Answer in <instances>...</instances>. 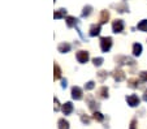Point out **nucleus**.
Wrapping results in <instances>:
<instances>
[{
	"mask_svg": "<svg viewBox=\"0 0 147 129\" xmlns=\"http://www.w3.org/2000/svg\"><path fill=\"white\" fill-rule=\"evenodd\" d=\"M112 38L111 36H102L100 38V50L103 52H108L112 47Z\"/></svg>",
	"mask_w": 147,
	"mask_h": 129,
	"instance_id": "f257e3e1",
	"label": "nucleus"
},
{
	"mask_svg": "<svg viewBox=\"0 0 147 129\" xmlns=\"http://www.w3.org/2000/svg\"><path fill=\"white\" fill-rule=\"evenodd\" d=\"M76 59H77V61L81 63V64H86L90 59V53L87 52V51H83V50L78 51V52L76 53Z\"/></svg>",
	"mask_w": 147,
	"mask_h": 129,
	"instance_id": "f03ea898",
	"label": "nucleus"
},
{
	"mask_svg": "<svg viewBox=\"0 0 147 129\" xmlns=\"http://www.w3.org/2000/svg\"><path fill=\"white\" fill-rule=\"evenodd\" d=\"M125 101H126V103H128L130 107H137V106H139V103H141V99H139V97L137 95V94L126 95L125 97Z\"/></svg>",
	"mask_w": 147,
	"mask_h": 129,
	"instance_id": "7ed1b4c3",
	"label": "nucleus"
},
{
	"mask_svg": "<svg viewBox=\"0 0 147 129\" xmlns=\"http://www.w3.org/2000/svg\"><path fill=\"white\" fill-rule=\"evenodd\" d=\"M124 21L122 20H115L113 22H112V31H113L115 34H120L122 33V30H124Z\"/></svg>",
	"mask_w": 147,
	"mask_h": 129,
	"instance_id": "20e7f679",
	"label": "nucleus"
},
{
	"mask_svg": "<svg viewBox=\"0 0 147 129\" xmlns=\"http://www.w3.org/2000/svg\"><path fill=\"white\" fill-rule=\"evenodd\" d=\"M116 61L119 63L120 65H134L136 64V61H134L133 59H130V57H128V56H117Z\"/></svg>",
	"mask_w": 147,
	"mask_h": 129,
	"instance_id": "39448f33",
	"label": "nucleus"
},
{
	"mask_svg": "<svg viewBox=\"0 0 147 129\" xmlns=\"http://www.w3.org/2000/svg\"><path fill=\"white\" fill-rule=\"evenodd\" d=\"M112 77H113L115 81L121 82V81H124V80H125V72L117 68V69H115L113 72H112Z\"/></svg>",
	"mask_w": 147,
	"mask_h": 129,
	"instance_id": "423d86ee",
	"label": "nucleus"
},
{
	"mask_svg": "<svg viewBox=\"0 0 147 129\" xmlns=\"http://www.w3.org/2000/svg\"><path fill=\"white\" fill-rule=\"evenodd\" d=\"M83 97V91L81 87L78 86H73L72 87V98L76 99V101H81Z\"/></svg>",
	"mask_w": 147,
	"mask_h": 129,
	"instance_id": "0eeeda50",
	"label": "nucleus"
},
{
	"mask_svg": "<svg viewBox=\"0 0 147 129\" xmlns=\"http://www.w3.org/2000/svg\"><path fill=\"white\" fill-rule=\"evenodd\" d=\"M102 31V25L100 24H94V25L90 26V31H89V35L90 36H98Z\"/></svg>",
	"mask_w": 147,
	"mask_h": 129,
	"instance_id": "6e6552de",
	"label": "nucleus"
},
{
	"mask_svg": "<svg viewBox=\"0 0 147 129\" xmlns=\"http://www.w3.org/2000/svg\"><path fill=\"white\" fill-rule=\"evenodd\" d=\"M96 97H98V98H100V99H107L109 97L108 87H107V86L99 87V89H98V91H96Z\"/></svg>",
	"mask_w": 147,
	"mask_h": 129,
	"instance_id": "1a4fd4ad",
	"label": "nucleus"
},
{
	"mask_svg": "<svg viewBox=\"0 0 147 129\" xmlns=\"http://www.w3.org/2000/svg\"><path fill=\"white\" fill-rule=\"evenodd\" d=\"M73 109H74V107H73L72 102H67V103H64L63 107H61V111H63L64 115H70L73 112Z\"/></svg>",
	"mask_w": 147,
	"mask_h": 129,
	"instance_id": "9d476101",
	"label": "nucleus"
},
{
	"mask_svg": "<svg viewBox=\"0 0 147 129\" xmlns=\"http://www.w3.org/2000/svg\"><path fill=\"white\" fill-rule=\"evenodd\" d=\"M70 48H72V46H70L69 43H67V42H63V43H60V45L57 46V51H59L60 53H67V52H69Z\"/></svg>",
	"mask_w": 147,
	"mask_h": 129,
	"instance_id": "9b49d317",
	"label": "nucleus"
},
{
	"mask_svg": "<svg viewBox=\"0 0 147 129\" xmlns=\"http://www.w3.org/2000/svg\"><path fill=\"white\" fill-rule=\"evenodd\" d=\"M108 20H109V12L108 11H102L100 12V17H99V21H100V25H104V24H107L108 22Z\"/></svg>",
	"mask_w": 147,
	"mask_h": 129,
	"instance_id": "f8f14e48",
	"label": "nucleus"
},
{
	"mask_svg": "<svg viewBox=\"0 0 147 129\" xmlns=\"http://www.w3.org/2000/svg\"><path fill=\"white\" fill-rule=\"evenodd\" d=\"M87 104H89V108L91 109V111H96L98 107H99V104L96 103V101H95L91 95L87 97Z\"/></svg>",
	"mask_w": 147,
	"mask_h": 129,
	"instance_id": "ddd939ff",
	"label": "nucleus"
},
{
	"mask_svg": "<svg viewBox=\"0 0 147 129\" xmlns=\"http://www.w3.org/2000/svg\"><path fill=\"white\" fill-rule=\"evenodd\" d=\"M65 16H67V9H64V8L57 9V11H55V13H53V18H55V20L64 18Z\"/></svg>",
	"mask_w": 147,
	"mask_h": 129,
	"instance_id": "4468645a",
	"label": "nucleus"
},
{
	"mask_svg": "<svg viewBox=\"0 0 147 129\" xmlns=\"http://www.w3.org/2000/svg\"><path fill=\"white\" fill-rule=\"evenodd\" d=\"M65 22H67L68 28H73V26H76L78 24V20L76 18V17H73V16H68L67 18H65Z\"/></svg>",
	"mask_w": 147,
	"mask_h": 129,
	"instance_id": "2eb2a0df",
	"label": "nucleus"
},
{
	"mask_svg": "<svg viewBox=\"0 0 147 129\" xmlns=\"http://www.w3.org/2000/svg\"><path fill=\"white\" fill-rule=\"evenodd\" d=\"M133 56H141L142 53V45L141 43H134L133 45Z\"/></svg>",
	"mask_w": 147,
	"mask_h": 129,
	"instance_id": "dca6fc26",
	"label": "nucleus"
},
{
	"mask_svg": "<svg viewBox=\"0 0 147 129\" xmlns=\"http://www.w3.org/2000/svg\"><path fill=\"white\" fill-rule=\"evenodd\" d=\"M139 82H141V80H138V78H130V80H128V86L130 89H138Z\"/></svg>",
	"mask_w": 147,
	"mask_h": 129,
	"instance_id": "f3484780",
	"label": "nucleus"
},
{
	"mask_svg": "<svg viewBox=\"0 0 147 129\" xmlns=\"http://www.w3.org/2000/svg\"><path fill=\"white\" fill-rule=\"evenodd\" d=\"M53 78L55 80H59L61 78V69L60 67H59V64H53Z\"/></svg>",
	"mask_w": 147,
	"mask_h": 129,
	"instance_id": "a211bd4d",
	"label": "nucleus"
},
{
	"mask_svg": "<svg viewBox=\"0 0 147 129\" xmlns=\"http://www.w3.org/2000/svg\"><path fill=\"white\" fill-rule=\"evenodd\" d=\"M116 9H117V12L119 13H124V12H129V7H128V4L125 3H121V4H119V5H116Z\"/></svg>",
	"mask_w": 147,
	"mask_h": 129,
	"instance_id": "6ab92c4d",
	"label": "nucleus"
},
{
	"mask_svg": "<svg viewBox=\"0 0 147 129\" xmlns=\"http://www.w3.org/2000/svg\"><path fill=\"white\" fill-rule=\"evenodd\" d=\"M91 12H92V7L91 5H86V7H83L81 16L82 17H89L90 14H91Z\"/></svg>",
	"mask_w": 147,
	"mask_h": 129,
	"instance_id": "aec40b11",
	"label": "nucleus"
},
{
	"mask_svg": "<svg viewBox=\"0 0 147 129\" xmlns=\"http://www.w3.org/2000/svg\"><path fill=\"white\" fill-rule=\"evenodd\" d=\"M137 29H138L139 31H144V33H146V31H147V20L139 21L138 25H137Z\"/></svg>",
	"mask_w": 147,
	"mask_h": 129,
	"instance_id": "412c9836",
	"label": "nucleus"
},
{
	"mask_svg": "<svg viewBox=\"0 0 147 129\" xmlns=\"http://www.w3.org/2000/svg\"><path fill=\"white\" fill-rule=\"evenodd\" d=\"M57 124H59V129H69V123L65 119H60Z\"/></svg>",
	"mask_w": 147,
	"mask_h": 129,
	"instance_id": "4be33fe9",
	"label": "nucleus"
},
{
	"mask_svg": "<svg viewBox=\"0 0 147 129\" xmlns=\"http://www.w3.org/2000/svg\"><path fill=\"white\" fill-rule=\"evenodd\" d=\"M108 77V72H106V70H100L99 73H98V78L100 80V81H104V80Z\"/></svg>",
	"mask_w": 147,
	"mask_h": 129,
	"instance_id": "5701e85b",
	"label": "nucleus"
},
{
	"mask_svg": "<svg viewBox=\"0 0 147 129\" xmlns=\"http://www.w3.org/2000/svg\"><path fill=\"white\" fill-rule=\"evenodd\" d=\"M92 118H94V120H96V121H103V120H104V116H103L99 111H94Z\"/></svg>",
	"mask_w": 147,
	"mask_h": 129,
	"instance_id": "b1692460",
	"label": "nucleus"
},
{
	"mask_svg": "<svg viewBox=\"0 0 147 129\" xmlns=\"http://www.w3.org/2000/svg\"><path fill=\"white\" fill-rule=\"evenodd\" d=\"M103 61H104L103 57H94V59H92V64H94L95 67H100V65L103 64Z\"/></svg>",
	"mask_w": 147,
	"mask_h": 129,
	"instance_id": "393cba45",
	"label": "nucleus"
},
{
	"mask_svg": "<svg viewBox=\"0 0 147 129\" xmlns=\"http://www.w3.org/2000/svg\"><path fill=\"white\" fill-rule=\"evenodd\" d=\"M81 120H82V123H83V124H86V125H89L90 121H91V120H90L89 116L85 115V113H81Z\"/></svg>",
	"mask_w": 147,
	"mask_h": 129,
	"instance_id": "a878e982",
	"label": "nucleus"
},
{
	"mask_svg": "<svg viewBox=\"0 0 147 129\" xmlns=\"http://www.w3.org/2000/svg\"><path fill=\"white\" fill-rule=\"evenodd\" d=\"M139 80H141L142 82H147V70H142V72L139 73Z\"/></svg>",
	"mask_w": 147,
	"mask_h": 129,
	"instance_id": "bb28decb",
	"label": "nucleus"
},
{
	"mask_svg": "<svg viewBox=\"0 0 147 129\" xmlns=\"http://www.w3.org/2000/svg\"><path fill=\"white\" fill-rule=\"evenodd\" d=\"M94 87H95V82L94 81H89L86 85H85V90H87V91H89V90H92Z\"/></svg>",
	"mask_w": 147,
	"mask_h": 129,
	"instance_id": "cd10ccee",
	"label": "nucleus"
},
{
	"mask_svg": "<svg viewBox=\"0 0 147 129\" xmlns=\"http://www.w3.org/2000/svg\"><path fill=\"white\" fill-rule=\"evenodd\" d=\"M130 129H137V119H133L130 121Z\"/></svg>",
	"mask_w": 147,
	"mask_h": 129,
	"instance_id": "c85d7f7f",
	"label": "nucleus"
},
{
	"mask_svg": "<svg viewBox=\"0 0 147 129\" xmlns=\"http://www.w3.org/2000/svg\"><path fill=\"white\" fill-rule=\"evenodd\" d=\"M53 102H55V111H59V109H60V103H59V99L55 98V99H53Z\"/></svg>",
	"mask_w": 147,
	"mask_h": 129,
	"instance_id": "c756f323",
	"label": "nucleus"
},
{
	"mask_svg": "<svg viewBox=\"0 0 147 129\" xmlns=\"http://www.w3.org/2000/svg\"><path fill=\"white\" fill-rule=\"evenodd\" d=\"M61 87H63V89L67 87V80H61Z\"/></svg>",
	"mask_w": 147,
	"mask_h": 129,
	"instance_id": "7c9ffc66",
	"label": "nucleus"
},
{
	"mask_svg": "<svg viewBox=\"0 0 147 129\" xmlns=\"http://www.w3.org/2000/svg\"><path fill=\"white\" fill-rule=\"evenodd\" d=\"M143 101L147 102V89L144 90V93H143Z\"/></svg>",
	"mask_w": 147,
	"mask_h": 129,
	"instance_id": "2f4dec72",
	"label": "nucleus"
}]
</instances>
